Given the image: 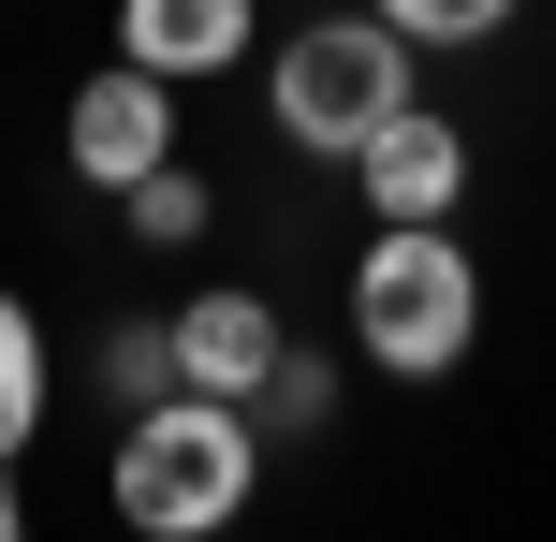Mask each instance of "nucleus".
I'll return each mask as SVG.
<instances>
[{"instance_id":"f257e3e1","label":"nucleus","mask_w":556,"mask_h":542,"mask_svg":"<svg viewBox=\"0 0 556 542\" xmlns=\"http://www.w3.org/2000/svg\"><path fill=\"white\" fill-rule=\"evenodd\" d=\"M264 411L250 396H205V381H176V396H147L132 426H117V514H132L147 542H205L235 528L264 499Z\"/></svg>"},{"instance_id":"f03ea898","label":"nucleus","mask_w":556,"mask_h":542,"mask_svg":"<svg viewBox=\"0 0 556 542\" xmlns=\"http://www.w3.org/2000/svg\"><path fill=\"white\" fill-rule=\"evenodd\" d=\"M483 338V264L454 250V220H366L352 250V352L381 381H454Z\"/></svg>"},{"instance_id":"7ed1b4c3","label":"nucleus","mask_w":556,"mask_h":542,"mask_svg":"<svg viewBox=\"0 0 556 542\" xmlns=\"http://www.w3.org/2000/svg\"><path fill=\"white\" fill-rule=\"evenodd\" d=\"M410 103V29L366 0V15H307L293 45L264 59V117H278V147H307V162H352L381 117Z\"/></svg>"},{"instance_id":"20e7f679","label":"nucleus","mask_w":556,"mask_h":542,"mask_svg":"<svg viewBox=\"0 0 556 542\" xmlns=\"http://www.w3.org/2000/svg\"><path fill=\"white\" fill-rule=\"evenodd\" d=\"M59 147H74L88 191H132L147 162H176V74H147V59H103V74L74 88V117H59Z\"/></svg>"},{"instance_id":"39448f33","label":"nucleus","mask_w":556,"mask_h":542,"mask_svg":"<svg viewBox=\"0 0 556 542\" xmlns=\"http://www.w3.org/2000/svg\"><path fill=\"white\" fill-rule=\"evenodd\" d=\"M352 191H366V220H454V205H469V133L410 88V103L352 147Z\"/></svg>"},{"instance_id":"423d86ee","label":"nucleus","mask_w":556,"mask_h":542,"mask_svg":"<svg viewBox=\"0 0 556 542\" xmlns=\"http://www.w3.org/2000/svg\"><path fill=\"white\" fill-rule=\"evenodd\" d=\"M162 323H176V381H205V396H264V367L293 352V323H278L250 279H205L191 308H162Z\"/></svg>"},{"instance_id":"0eeeda50","label":"nucleus","mask_w":556,"mask_h":542,"mask_svg":"<svg viewBox=\"0 0 556 542\" xmlns=\"http://www.w3.org/2000/svg\"><path fill=\"white\" fill-rule=\"evenodd\" d=\"M117 59H147L176 88H220L250 59V0H117Z\"/></svg>"},{"instance_id":"6e6552de","label":"nucleus","mask_w":556,"mask_h":542,"mask_svg":"<svg viewBox=\"0 0 556 542\" xmlns=\"http://www.w3.org/2000/svg\"><path fill=\"white\" fill-rule=\"evenodd\" d=\"M45 323H29V293H0V455H29L45 440Z\"/></svg>"},{"instance_id":"1a4fd4ad","label":"nucleus","mask_w":556,"mask_h":542,"mask_svg":"<svg viewBox=\"0 0 556 542\" xmlns=\"http://www.w3.org/2000/svg\"><path fill=\"white\" fill-rule=\"evenodd\" d=\"M250 411H264V440H337V367L293 338V352L264 367V396H250Z\"/></svg>"},{"instance_id":"9d476101","label":"nucleus","mask_w":556,"mask_h":542,"mask_svg":"<svg viewBox=\"0 0 556 542\" xmlns=\"http://www.w3.org/2000/svg\"><path fill=\"white\" fill-rule=\"evenodd\" d=\"M205 220H220V191H205L191 162H147L132 176V235H147V250H205Z\"/></svg>"},{"instance_id":"9b49d317","label":"nucleus","mask_w":556,"mask_h":542,"mask_svg":"<svg viewBox=\"0 0 556 542\" xmlns=\"http://www.w3.org/2000/svg\"><path fill=\"white\" fill-rule=\"evenodd\" d=\"M103 381H117V411L176 396V323H162V308H147V323H117V338H103Z\"/></svg>"},{"instance_id":"f8f14e48","label":"nucleus","mask_w":556,"mask_h":542,"mask_svg":"<svg viewBox=\"0 0 556 542\" xmlns=\"http://www.w3.org/2000/svg\"><path fill=\"white\" fill-rule=\"evenodd\" d=\"M410 45H483V29H513V0H381Z\"/></svg>"},{"instance_id":"ddd939ff","label":"nucleus","mask_w":556,"mask_h":542,"mask_svg":"<svg viewBox=\"0 0 556 542\" xmlns=\"http://www.w3.org/2000/svg\"><path fill=\"white\" fill-rule=\"evenodd\" d=\"M15 528H29V499H15V455H0V542H15Z\"/></svg>"}]
</instances>
